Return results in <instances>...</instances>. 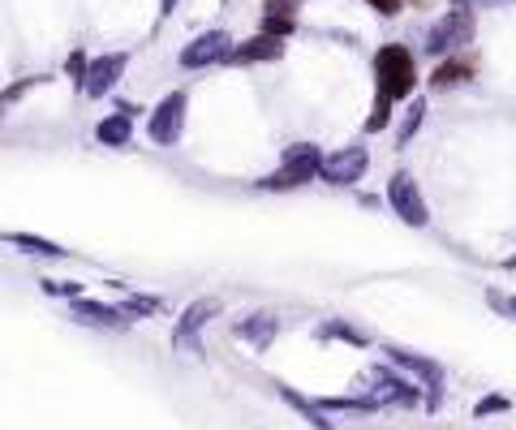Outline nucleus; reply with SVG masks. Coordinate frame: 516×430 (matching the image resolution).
Here are the masks:
<instances>
[{
	"mask_svg": "<svg viewBox=\"0 0 516 430\" xmlns=\"http://www.w3.org/2000/svg\"><path fill=\"white\" fill-rule=\"evenodd\" d=\"M473 78H478V61L473 56H443L430 69V91H456V86H469Z\"/></svg>",
	"mask_w": 516,
	"mask_h": 430,
	"instance_id": "13",
	"label": "nucleus"
},
{
	"mask_svg": "<svg viewBox=\"0 0 516 430\" xmlns=\"http://www.w3.org/2000/svg\"><path fill=\"white\" fill-rule=\"evenodd\" d=\"M504 409H508V400L504 396H491V400H482L473 413H478V418H491V413H504Z\"/></svg>",
	"mask_w": 516,
	"mask_h": 430,
	"instance_id": "27",
	"label": "nucleus"
},
{
	"mask_svg": "<svg viewBox=\"0 0 516 430\" xmlns=\"http://www.w3.org/2000/svg\"><path fill=\"white\" fill-rule=\"evenodd\" d=\"M263 31L289 39L297 31V9L293 0H263Z\"/></svg>",
	"mask_w": 516,
	"mask_h": 430,
	"instance_id": "16",
	"label": "nucleus"
},
{
	"mask_svg": "<svg viewBox=\"0 0 516 430\" xmlns=\"http://www.w3.org/2000/svg\"><path fill=\"white\" fill-rule=\"evenodd\" d=\"M473 31H478L473 5H469V0H456V5L426 31V52L439 56V61H443V56H461V48H469V43H473Z\"/></svg>",
	"mask_w": 516,
	"mask_h": 430,
	"instance_id": "3",
	"label": "nucleus"
},
{
	"mask_svg": "<svg viewBox=\"0 0 516 430\" xmlns=\"http://www.w3.org/2000/svg\"><path fill=\"white\" fill-rule=\"evenodd\" d=\"M370 379H375V387H370V400L383 409V405H422V392L418 383L400 379L392 375V370H370Z\"/></svg>",
	"mask_w": 516,
	"mask_h": 430,
	"instance_id": "10",
	"label": "nucleus"
},
{
	"mask_svg": "<svg viewBox=\"0 0 516 430\" xmlns=\"http://www.w3.org/2000/svg\"><path fill=\"white\" fill-rule=\"evenodd\" d=\"M323 160L327 155L314 147V142H289V147L280 151V164L267 172V177H258L254 185L267 194H284V190H301V185L319 181L323 177Z\"/></svg>",
	"mask_w": 516,
	"mask_h": 430,
	"instance_id": "2",
	"label": "nucleus"
},
{
	"mask_svg": "<svg viewBox=\"0 0 516 430\" xmlns=\"http://www.w3.org/2000/svg\"><path fill=\"white\" fill-rule=\"evenodd\" d=\"M387 357H392V366H405L409 375H418V379H422V387L430 392L426 405L435 409V405H439V387H443V366H439V362H430V357L405 353V349H387Z\"/></svg>",
	"mask_w": 516,
	"mask_h": 430,
	"instance_id": "12",
	"label": "nucleus"
},
{
	"mask_svg": "<svg viewBox=\"0 0 516 430\" xmlns=\"http://www.w3.org/2000/svg\"><path fill=\"white\" fill-rule=\"evenodd\" d=\"M220 314H224V301L220 297H198V301H190V306L181 310V319L172 323V349L198 353V332H203L211 319H220Z\"/></svg>",
	"mask_w": 516,
	"mask_h": 430,
	"instance_id": "6",
	"label": "nucleus"
},
{
	"mask_svg": "<svg viewBox=\"0 0 516 430\" xmlns=\"http://www.w3.org/2000/svg\"><path fill=\"white\" fill-rule=\"evenodd\" d=\"M95 138L104 142V147H129V142H134V117H129V112H112V117L95 125Z\"/></svg>",
	"mask_w": 516,
	"mask_h": 430,
	"instance_id": "17",
	"label": "nucleus"
},
{
	"mask_svg": "<svg viewBox=\"0 0 516 430\" xmlns=\"http://www.w3.org/2000/svg\"><path fill=\"white\" fill-rule=\"evenodd\" d=\"M125 69H129V56H125V52H104V56H95L91 69H86L82 95H91V99H104V95H112V91H117V86H121Z\"/></svg>",
	"mask_w": 516,
	"mask_h": 430,
	"instance_id": "9",
	"label": "nucleus"
},
{
	"mask_svg": "<svg viewBox=\"0 0 516 430\" xmlns=\"http://www.w3.org/2000/svg\"><path fill=\"white\" fill-rule=\"evenodd\" d=\"M422 121H426V95H413V104L405 108V121H400V129H396V147L400 151L413 142V134L422 129Z\"/></svg>",
	"mask_w": 516,
	"mask_h": 430,
	"instance_id": "19",
	"label": "nucleus"
},
{
	"mask_svg": "<svg viewBox=\"0 0 516 430\" xmlns=\"http://www.w3.org/2000/svg\"><path fill=\"white\" fill-rule=\"evenodd\" d=\"M280 396H284V400H289V405H293V409H297V413H301V418H306V422H310L314 430H336L332 422H327V418H323L319 400H306V396H297V392H293V387H280Z\"/></svg>",
	"mask_w": 516,
	"mask_h": 430,
	"instance_id": "20",
	"label": "nucleus"
},
{
	"mask_svg": "<svg viewBox=\"0 0 516 430\" xmlns=\"http://www.w3.org/2000/svg\"><path fill=\"white\" fill-rule=\"evenodd\" d=\"M383 203L400 215V224H409V228H426L430 224V207L422 198V185L413 181V172H392Z\"/></svg>",
	"mask_w": 516,
	"mask_h": 430,
	"instance_id": "4",
	"label": "nucleus"
},
{
	"mask_svg": "<svg viewBox=\"0 0 516 430\" xmlns=\"http://www.w3.org/2000/svg\"><path fill=\"white\" fill-rule=\"evenodd\" d=\"M366 168H370V151L362 147V142H349V147H340L332 151L323 160V177L327 185H336V190H349V185H357L366 177Z\"/></svg>",
	"mask_w": 516,
	"mask_h": 430,
	"instance_id": "7",
	"label": "nucleus"
},
{
	"mask_svg": "<svg viewBox=\"0 0 516 430\" xmlns=\"http://www.w3.org/2000/svg\"><path fill=\"white\" fill-rule=\"evenodd\" d=\"M69 319L82 327H108V332H125V327L134 323L121 306H104V301H86V297H78L74 306H69Z\"/></svg>",
	"mask_w": 516,
	"mask_h": 430,
	"instance_id": "11",
	"label": "nucleus"
},
{
	"mask_svg": "<svg viewBox=\"0 0 516 430\" xmlns=\"http://www.w3.org/2000/svg\"><path fill=\"white\" fill-rule=\"evenodd\" d=\"M233 332L241 336V340H246V344H254V349H267V344L271 340H276L280 336V319H276V314H250V319H241L237 327H233Z\"/></svg>",
	"mask_w": 516,
	"mask_h": 430,
	"instance_id": "15",
	"label": "nucleus"
},
{
	"mask_svg": "<svg viewBox=\"0 0 516 430\" xmlns=\"http://www.w3.org/2000/svg\"><path fill=\"white\" fill-rule=\"evenodd\" d=\"M280 56H284V39L258 31L254 39L237 43V48H233V61H228V65H263V61H280Z\"/></svg>",
	"mask_w": 516,
	"mask_h": 430,
	"instance_id": "14",
	"label": "nucleus"
},
{
	"mask_svg": "<svg viewBox=\"0 0 516 430\" xmlns=\"http://www.w3.org/2000/svg\"><path fill=\"white\" fill-rule=\"evenodd\" d=\"M418 91V56L409 43H383L375 52V104L366 117V134L392 125V108Z\"/></svg>",
	"mask_w": 516,
	"mask_h": 430,
	"instance_id": "1",
	"label": "nucleus"
},
{
	"mask_svg": "<svg viewBox=\"0 0 516 430\" xmlns=\"http://www.w3.org/2000/svg\"><path fill=\"white\" fill-rule=\"evenodd\" d=\"M86 69H91V61H86V52H69V61H65V74L78 82V91H82V82H86Z\"/></svg>",
	"mask_w": 516,
	"mask_h": 430,
	"instance_id": "23",
	"label": "nucleus"
},
{
	"mask_svg": "<svg viewBox=\"0 0 516 430\" xmlns=\"http://www.w3.org/2000/svg\"><path fill=\"white\" fill-rule=\"evenodd\" d=\"M486 306L495 314H504V319H516V297L504 293V289H486Z\"/></svg>",
	"mask_w": 516,
	"mask_h": 430,
	"instance_id": "21",
	"label": "nucleus"
},
{
	"mask_svg": "<svg viewBox=\"0 0 516 430\" xmlns=\"http://www.w3.org/2000/svg\"><path fill=\"white\" fill-rule=\"evenodd\" d=\"M473 9H508V5H516V0H469Z\"/></svg>",
	"mask_w": 516,
	"mask_h": 430,
	"instance_id": "28",
	"label": "nucleus"
},
{
	"mask_svg": "<svg viewBox=\"0 0 516 430\" xmlns=\"http://www.w3.org/2000/svg\"><path fill=\"white\" fill-rule=\"evenodd\" d=\"M177 5H181V0H160V13H164V18H168V13H172V9H177Z\"/></svg>",
	"mask_w": 516,
	"mask_h": 430,
	"instance_id": "29",
	"label": "nucleus"
},
{
	"mask_svg": "<svg viewBox=\"0 0 516 430\" xmlns=\"http://www.w3.org/2000/svg\"><path fill=\"white\" fill-rule=\"evenodd\" d=\"M5 246H22L26 254H35V258H65V250L56 246V241L35 237V233H5Z\"/></svg>",
	"mask_w": 516,
	"mask_h": 430,
	"instance_id": "18",
	"label": "nucleus"
},
{
	"mask_svg": "<svg viewBox=\"0 0 516 430\" xmlns=\"http://www.w3.org/2000/svg\"><path fill=\"white\" fill-rule=\"evenodd\" d=\"M43 293H52V297H82V284H69V280H43Z\"/></svg>",
	"mask_w": 516,
	"mask_h": 430,
	"instance_id": "24",
	"label": "nucleus"
},
{
	"mask_svg": "<svg viewBox=\"0 0 516 430\" xmlns=\"http://www.w3.org/2000/svg\"><path fill=\"white\" fill-rule=\"evenodd\" d=\"M233 48H237V39L228 35V31H203V35H194V39L181 48V65H185V69L224 65V61H233Z\"/></svg>",
	"mask_w": 516,
	"mask_h": 430,
	"instance_id": "8",
	"label": "nucleus"
},
{
	"mask_svg": "<svg viewBox=\"0 0 516 430\" xmlns=\"http://www.w3.org/2000/svg\"><path fill=\"white\" fill-rule=\"evenodd\" d=\"M185 112H190V95L185 91H168L160 104L151 108L147 134H151L155 147H177L181 134H185Z\"/></svg>",
	"mask_w": 516,
	"mask_h": 430,
	"instance_id": "5",
	"label": "nucleus"
},
{
	"mask_svg": "<svg viewBox=\"0 0 516 430\" xmlns=\"http://www.w3.org/2000/svg\"><path fill=\"white\" fill-rule=\"evenodd\" d=\"M366 5L375 9L379 18H396V13H400V5H405V0H366Z\"/></svg>",
	"mask_w": 516,
	"mask_h": 430,
	"instance_id": "25",
	"label": "nucleus"
},
{
	"mask_svg": "<svg viewBox=\"0 0 516 430\" xmlns=\"http://www.w3.org/2000/svg\"><path fill=\"white\" fill-rule=\"evenodd\" d=\"M508 267H516V258H508Z\"/></svg>",
	"mask_w": 516,
	"mask_h": 430,
	"instance_id": "30",
	"label": "nucleus"
},
{
	"mask_svg": "<svg viewBox=\"0 0 516 430\" xmlns=\"http://www.w3.org/2000/svg\"><path fill=\"white\" fill-rule=\"evenodd\" d=\"M121 310L129 314V319H147V314L160 310V301H155V297H125Z\"/></svg>",
	"mask_w": 516,
	"mask_h": 430,
	"instance_id": "22",
	"label": "nucleus"
},
{
	"mask_svg": "<svg viewBox=\"0 0 516 430\" xmlns=\"http://www.w3.org/2000/svg\"><path fill=\"white\" fill-rule=\"evenodd\" d=\"M323 336H340V340H353V344H362V336H357L349 323H327V327H323Z\"/></svg>",
	"mask_w": 516,
	"mask_h": 430,
	"instance_id": "26",
	"label": "nucleus"
}]
</instances>
